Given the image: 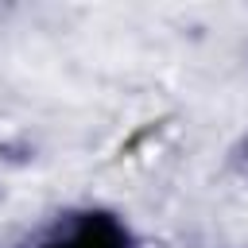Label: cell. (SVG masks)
I'll list each match as a JSON object with an SVG mask.
<instances>
[{"mask_svg": "<svg viewBox=\"0 0 248 248\" xmlns=\"http://www.w3.org/2000/svg\"><path fill=\"white\" fill-rule=\"evenodd\" d=\"M54 248H128V236L112 217H85Z\"/></svg>", "mask_w": 248, "mask_h": 248, "instance_id": "obj_1", "label": "cell"}]
</instances>
